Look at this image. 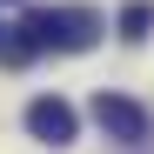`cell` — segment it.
<instances>
[{
  "label": "cell",
  "instance_id": "obj_3",
  "mask_svg": "<svg viewBox=\"0 0 154 154\" xmlns=\"http://www.w3.org/2000/svg\"><path fill=\"white\" fill-rule=\"evenodd\" d=\"M27 134L47 141V147H67L74 134H81V114H74L60 94H40V100H27Z\"/></svg>",
  "mask_w": 154,
  "mask_h": 154
},
{
  "label": "cell",
  "instance_id": "obj_2",
  "mask_svg": "<svg viewBox=\"0 0 154 154\" xmlns=\"http://www.w3.org/2000/svg\"><path fill=\"white\" fill-rule=\"evenodd\" d=\"M94 121H100V134L121 141V147H141V141L154 134L147 107H141V100H127V94H94Z\"/></svg>",
  "mask_w": 154,
  "mask_h": 154
},
{
  "label": "cell",
  "instance_id": "obj_4",
  "mask_svg": "<svg viewBox=\"0 0 154 154\" xmlns=\"http://www.w3.org/2000/svg\"><path fill=\"white\" fill-rule=\"evenodd\" d=\"M147 27H154V7H147V0L121 7V40H147Z\"/></svg>",
  "mask_w": 154,
  "mask_h": 154
},
{
  "label": "cell",
  "instance_id": "obj_1",
  "mask_svg": "<svg viewBox=\"0 0 154 154\" xmlns=\"http://www.w3.org/2000/svg\"><path fill=\"white\" fill-rule=\"evenodd\" d=\"M100 34H107V20L94 7H27L20 27H14V40H0V60L27 67L34 54H87Z\"/></svg>",
  "mask_w": 154,
  "mask_h": 154
}]
</instances>
